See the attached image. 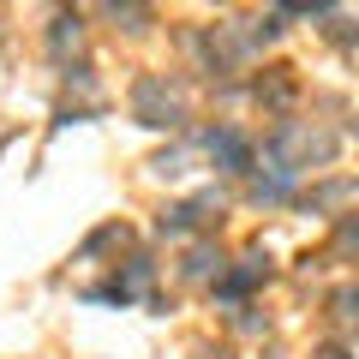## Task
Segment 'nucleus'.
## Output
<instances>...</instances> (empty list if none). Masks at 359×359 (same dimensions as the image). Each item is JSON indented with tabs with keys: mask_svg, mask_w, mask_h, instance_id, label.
<instances>
[{
	"mask_svg": "<svg viewBox=\"0 0 359 359\" xmlns=\"http://www.w3.org/2000/svg\"><path fill=\"white\" fill-rule=\"evenodd\" d=\"M335 156V138L330 132H311V126H294V120H287L282 132H276V138H269V162L282 168V174H306L311 162H330Z\"/></svg>",
	"mask_w": 359,
	"mask_h": 359,
	"instance_id": "nucleus-1",
	"label": "nucleus"
},
{
	"mask_svg": "<svg viewBox=\"0 0 359 359\" xmlns=\"http://www.w3.org/2000/svg\"><path fill=\"white\" fill-rule=\"evenodd\" d=\"M132 120L150 126V132H174L180 120H186V102H180V90L168 84V78L144 72L138 84H132Z\"/></svg>",
	"mask_w": 359,
	"mask_h": 359,
	"instance_id": "nucleus-2",
	"label": "nucleus"
},
{
	"mask_svg": "<svg viewBox=\"0 0 359 359\" xmlns=\"http://www.w3.org/2000/svg\"><path fill=\"white\" fill-rule=\"evenodd\" d=\"M204 150H210V162L228 168V174H252V162H257V144L245 138L240 126H210L204 132Z\"/></svg>",
	"mask_w": 359,
	"mask_h": 359,
	"instance_id": "nucleus-3",
	"label": "nucleus"
},
{
	"mask_svg": "<svg viewBox=\"0 0 359 359\" xmlns=\"http://www.w3.org/2000/svg\"><path fill=\"white\" fill-rule=\"evenodd\" d=\"M150 276H156L150 257H132L126 276H114V282H102V287H84V299H96V306H132V299L150 287Z\"/></svg>",
	"mask_w": 359,
	"mask_h": 359,
	"instance_id": "nucleus-4",
	"label": "nucleus"
},
{
	"mask_svg": "<svg viewBox=\"0 0 359 359\" xmlns=\"http://www.w3.org/2000/svg\"><path fill=\"white\" fill-rule=\"evenodd\" d=\"M264 276H269V257H264V252L240 257L233 269H222V276H216V299H228V306H240V299L252 294V287L264 282Z\"/></svg>",
	"mask_w": 359,
	"mask_h": 359,
	"instance_id": "nucleus-5",
	"label": "nucleus"
},
{
	"mask_svg": "<svg viewBox=\"0 0 359 359\" xmlns=\"http://www.w3.org/2000/svg\"><path fill=\"white\" fill-rule=\"evenodd\" d=\"M210 210H222V198L216 192H198V198H186V204H168L162 216H156V228H162V233H192Z\"/></svg>",
	"mask_w": 359,
	"mask_h": 359,
	"instance_id": "nucleus-6",
	"label": "nucleus"
},
{
	"mask_svg": "<svg viewBox=\"0 0 359 359\" xmlns=\"http://www.w3.org/2000/svg\"><path fill=\"white\" fill-rule=\"evenodd\" d=\"M252 198H257V204H287V198H294V174H282V168H269V174H257Z\"/></svg>",
	"mask_w": 359,
	"mask_h": 359,
	"instance_id": "nucleus-7",
	"label": "nucleus"
},
{
	"mask_svg": "<svg viewBox=\"0 0 359 359\" xmlns=\"http://www.w3.org/2000/svg\"><path fill=\"white\" fill-rule=\"evenodd\" d=\"M180 269H186L192 282H216V276H222V252H216V245H192V257H186Z\"/></svg>",
	"mask_w": 359,
	"mask_h": 359,
	"instance_id": "nucleus-8",
	"label": "nucleus"
},
{
	"mask_svg": "<svg viewBox=\"0 0 359 359\" xmlns=\"http://www.w3.org/2000/svg\"><path fill=\"white\" fill-rule=\"evenodd\" d=\"M78 36H84V18H78V13H60V18H54V30H48V48H54V54H66Z\"/></svg>",
	"mask_w": 359,
	"mask_h": 359,
	"instance_id": "nucleus-9",
	"label": "nucleus"
},
{
	"mask_svg": "<svg viewBox=\"0 0 359 359\" xmlns=\"http://www.w3.org/2000/svg\"><path fill=\"white\" fill-rule=\"evenodd\" d=\"M150 168H156V174H168V180H174V174H186V150H162Z\"/></svg>",
	"mask_w": 359,
	"mask_h": 359,
	"instance_id": "nucleus-10",
	"label": "nucleus"
},
{
	"mask_svg": "<svg viewBox=\"0 0 359 359\" xmlns=\"http://www.w3.org/2000/svg\"><path fill=\"white\" fill-rule=\"evenodd\" d=\"M204 359H233V353H204Z\"/></svg>",
	"mask_w": 359,
	"mask_h": 359,
	"instance_id": "nucleus-11",
	"label": "nucleus"
}]
</instances>
